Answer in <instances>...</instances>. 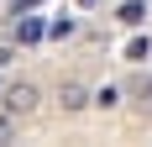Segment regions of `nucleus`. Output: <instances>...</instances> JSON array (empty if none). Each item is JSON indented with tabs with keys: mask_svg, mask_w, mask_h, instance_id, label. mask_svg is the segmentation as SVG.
I'll use <instances>...</instances> for the list:
<instances>
[{
	"mask_svg": "<svg viewBox=\"0 0 152 147\" xmlns=\"http://www.w3.org/2000/svg\"><path fill=\"white\" fill-rule=\"evenodd\" d=\"M89 105H100V110H115V105H121V89H115V84H100V89L89 95Z\"/></svg>",
	"mask_w": 152,
	"mask_h": 147,
	"instance_id": "5",
	"label": "nucleus"
},
{
	"mask_svg": "<svg viewBox=\"0 0 152 147\" xmlns=\"http://www.w3.org/2000/svg\"><path fill=\"white\" fill-rule=\"evenodd\" d=\"M37 5H42V0H21V5H16V11H37Z\"/></svg>",
	"mask_w": 152,
	"mask_h": 147,
	"instance_id": "10",
	"label": "nucleus"
},
{
	"mask_svg": "<svg viewBox=\"0 0 152 147\" xmlns=\"http://www.w3.org/2000/svg\"><path fill=\"white\" fill-rule=\"evenodd\" d=\"M47 37H53V42L74 37V16H58V21H47Z\"/></svg>",
	"mask_w": 152,
	"mask_h": 147,
	"instance_id": "6",
	"label": "nucleus"
},
{
	"mask_svg": "<svg viewBox=\"0 0 152 147\" xmlns=\"http://www.w3.org/2000/svg\"><path fill=\"white\" fill-rule=\"evenodd\" d=\"M16 137V116H0V142H11Z\"/></svg>",
	"mask_w": 152,
	"mask_h": 147,
	"instance_id": "8",
	"label": "nucleus"
},
{
	"mask_svg": "<svg viewBox=\"0 0 152 147\" xmlns=\"http://www.w3.org/2000/svg\"><path fill=\"white\" fill-rule=\"evenodd\" d=\"M16 42H21V47L47 42V21H42V16H31V11H16Z\"/></svg>",
	"mask_w": 152,
	"mask_h": 147,
	"instance_id": "2",
	"label": "nucleus"
},
{
	"mask_svg": "<svg viewBox=\"0 0 152 147\" xmlns=\"http://www.w3.org/2000/svg\"><path fill=\"white\" fill-rule=\"evenodd\" d=\"M79 5H94V0H79Z\"/></svg>",
	"mask_w": 152,
	"mask_h": 147,
	"instance_id": "11",
	"label": "nucleus"
},
{
	"mask_svg": "<svg viewBox=\"0 0 152 147\" xmlns=\"http://www.w3.org/2000/svg\"><path fill=\"white\" fill-rule=\"evenodd\" d=\"M84 105H89V89L79 84V79H63V84H58V110L74 116V110H84Z\"/></svg>",
	"mask_w": 152,
	"mask_h": 147,
	"instance_id": "3",
	"label": "nucleus"
},
{
	"mask_svg": "<svg viewBox=\"0 0 152 147\" xmlns=\"http://www.w3.org/2000/svg\"><path fill=\"white\" fill-rule=\"evenodd\" d=\"M126 58H131V63L152 58V42H147V37H131V42H126Z\"/></svg>",
	"mask_w": 152,
	"mask_h": 147,
	"instance_id": "7",
	"label": "nucleus"
},
{
	"mask_svg": "<svg viewBox=\"0 0 152 147\" xmlns=\"http://www.w3.org/2000/svg\"><path fill=\"white\" fill-rule=\"evenodd\" d=\"M0 105H5V116H16V121L31 116V110H37V84H11Z\"/></svg>",
	"mask_w": 152,
	"mask_h": 147,
	"instance_id": "1",
	"label": "nucleus"
},
{
	"mask_svg": "<svg viewBox=\"0 0 152 147\" xmlns=\"http://www.w3.org/2000/svg\"><path fill=\"white\" fill-rule=\"evenodd\" d=\"M142 16H147V0H121V11H115V21H126V26H137Z\"/></svg>",
	"mask_w": 152,
	"mask_h": 147,
	"instance_id": "4",
	"label": "nucleus"
},
{
	"mask_svg": "<svg viewBox=\"0 0 152 147\" xmlns=\"http://www.w3.org/2000/svg\"><path fill=\"white\" fill-rule=\"evenodd\" d=\"M16 63V47H0V68H11Z\"/></svg>",
	"mask_w": 152,
	"mask_h": 147,
	"instance_id": "9",
	"label": "nucleus"
}]
</instances>
